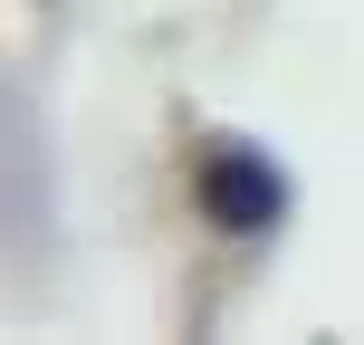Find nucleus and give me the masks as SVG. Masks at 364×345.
Wrapping results in <instances>:
<instances>
[{"label":"nucleus","mask_w":364,"mask_h":345,"mask_svg":"<svg viewBox=\"0 0 364 345\" xmlns=\"http://www.w3.org/2000/svg\"><path fill=\"white\" fill-rule=\"evenodd\" d=\"M201 211H211L220 230H269V221L288 211V182H278L269 154H250V144H211V154H201Z\"/></svg>","instance_id":"nucleus-1"}]
</instances>
